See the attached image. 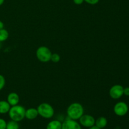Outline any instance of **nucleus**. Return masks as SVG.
<instances>
[{"label":"nucleus","mask_w":129,"mask_h":129,"mask_svg":"<svg viewBox=\"0 0 129 129\" xmlns=\"http://www.w3.org/2000/svg\"><path fill=\"white\" fill-rule=\"evenodd\" d=\"M84 107L81 103L74 102L69 105L67 108V115L68 118L78 120L84 114Z\"/></svg>","instance_id":"nucleus-1"},{"label":"nucleus","mask_w":129,"mask_h":129,"mask_svg":"<svg viewBox=\"0 0 129 129\" xmlns=\"http://www.w3.org/2000/svg\"><path fill=\"white\" fill-rule=\"evenodd\" d=\"M26 109L23 106L20 105L12 106L8 112V115L10 119L15 122H20L25 118Z\"/></svg>","instance_id":"nucleus-2"},{"label":"nucleus","mask_w":129,"mask_h":129,"mask_svg":"<svg viewBox=\"0 0 129 129\" xmlns=\"http://www.w3.org/2000/svg\"><path fill=\"white\" fill-rule=\"evenodd\" d=\"M39 115L45 119H50L54 115V109L48 103H42L37 108Z\"/></svg>","instance_id":"nucleus-3"},{"label":"nucleus","mask_w":129,"mask_h":129,"mask_svg":"<svg viewBox=\"0 0 129 129\" xmlns=\"http://www.w3.org/2000/svg\"><path fill=\"white\" fill-rule=\"evenodd\" d=\"M52 54L50 49L45 46L39 47L36 50L37 58L41 62L45 63L50 61Z\"/></svg>","instance_id":"nucleus-4"},{"label":"nucleus","mask_w":129,"mask_h":129,"mask_svg":"<svg viewBox=\"0 0 129 129\" xmlns=\"http://www.w3.org/2000/svg\"><path fill=\"white\" fill-rule=\"evenodd\" d=\"M113 112L118 117H123L126 115L128 112V106L125 102H117L113 107Z\"/></svg>","instance_id":"nucleus-5"},{"label":"nucleus","mask_w":129,"mask_h":129,"mask_svg":"<svg viewBox=\"0 0 129 129\" xmlns=\"http://www.w3.org/2000/svg\"><path fill=\"white\" fill-rule=\"evenodd\" d=\"M81 126L85 128H90L95 125L96 119L93 116L88 114H83L79 119Z\"/></svg>","instance_id":"nucleus-6"},{"label":"nucleus","mask_w":129,"mask_h":129,"mask_svg":"<svg viewBox=\"0 0 129 129\" xmlns=\"http://www.w3.org/2000/svg\"><path fill=\"white\" fill-rule=\"evenodd\" d=\"M123 89L124 88L120 84H115L110 89V96L112 99H119L123 95Z\"/></svg>","instance_id":"nucleus-7"},{"label":"nucleus","mask_w":129,"mask_h":129,"mask_svg":"<svg viewBox=\"0 0 129 129\" xmlns=\"http://www.w3.org/2000/svg\"><path fill=\"white\" fill-rule=\"evenodd\" d=\"M62 129H82V128L77 120L68 118L62 123Z\"/></svg>","instance_id":"nucleus-8"},{"label":"nucleus","mask_w":129,"mask_h":129,"mask_svg":"<svg viewBox=\"0 0 129 129\" xmlns=\"http://www.w3.org/2000/svg\"><path fill=\"white\" fill-rule=\"evenodd\" d=\"M6 101L10 105V106L12 107V106H15L18 104L19 102H20V97L17 93L12 92V93L8 94Z\"/></svg>","instance_id":"nucleus-9"},{"label":"nucleus","mask_w":129,"mask_h":129,"mask_svg":"<svg viewBox=\"0 0 129 129\" xmlns=\"http://www.w3.org/2000/svg\"><path fill=\"white\" fill-rule=\"evenodd\" d=\"M39 116V113L37 108H30L25 111V118L30 120L35 119Z\"/></svg>","instance_id":"nucleus-10"},{"label":"nucleus","mask_w":129,"mask_h":129,"mask_svg":"<svg viewBox=\"0 0 129 129\" xmlns=\"http://www.w3.org/2000/svg\"><path fill=\"white\" fill-rule=\"evenodd\" d=\"M108 123V120L104 117H100L95 120V125L98 128L103 129L105 128Z\"/></svg>","instance_id":"nucleus-11"},{"label":"nucleus","mask_w":129,"mask_h":129,"mask_svg":"<svg viewBox=\"0 0 129 129\" xmlns=\"http://www.w3.org/2000/svg\"><path fill=\"white\" fill-rule=\"evenodd\" d=\"M11 106L8 103L7 101H0V114H6L8 113Z\"/></svg>","instance_id":"nucleus-12"},{"label":"nucleus","mask_w":129,"mask_h":129,"mask_svg":"<svg viewBox=\"0 0 129 129\" xmlns=\"http://www.w3.org/2000/svg\"><path fill=\"white\" fill-rule=\"evenodd\" d=\"M46 129H62V123L57 120H52L47 125Z\"/></svg>","instance_id":"nucleus-13"},{"label":"nucleus","mask_w":129,"mask_h":129,"mask_svg":"<svg viewBox=\"0 0 129 129\" xmlns=\"http://www.w3.org/2000/svg\"><path fill=\"white\" fill-rule=\"evenodd\" d=\"M19 128H20V126H19L18 122H15L12 120L6 123V129H19Z\"/></svg>","instance_id":"nucleus-14"},{"label":"nucleus","mask_w":129,"mask_h":129,"mask_svg":"<svg viewBox=\"0 0 129 129\" xmlns=\"http://www.w3.org/2000/svg\"><path fill=\"white\" fill-rule=\"evenodd\" d=\"M9 37V33L6 29L0 30V42L6 41Z\"/></svg>","instance_id":"nucleus-15"},{"label":"nucleus","mask_w":129,"mask_h":129,"mask_svg":"<svg viewBox=\"0 0 129 129\" xmlns=\"http://www.w3.org/2000/svg\"><path fill=\"white\" fill-rule=\"evenodd\" d=\"M60 56L57 53H54V54H52L51 58H50V60L54 63H57L60 61Z\"/></svg>","instance_id":"nucleus-16"},{"label":"nucleus","mask_w":129,"mask_h":129,"mask_svg":"<svg viewBox=\"0 0 129 129\" xmlns=\"http://www.w3.org/2000/svg\"><path fill=\"white\" fill-rule=\"evenodd\" d=\"M5 83H6V81H5V77L2 74H0V91L3 89L5 86Z\"/></svg>","instance_id":"nucleus-17"},{"label":"nucleus","mask_w":129,"mask_h":129,"mask_svg":"<svg viewBox=\"0 0 129 129\" xmlns=\"http://www.w3.org/2000/svg\"><path fill=\"white\" fill-rule=\"evenodd\" d=\"M7 122L3 118H0V129H6Z\"/></svg>","instance_id":"nucleus-18"},{"label":"nucleus","mask_w":129,"mask_h":129,"mask_svg":"<svg viewBox=\"0 0 129 129\" xmlns=\"http://www.w3.org/2000/svg\"><path fill=\"white\" fill-rule=\"evenodd\" d=\"M84 2L87 3L88 4H89L91 5H94L98 3L100 0H84Z\"/></svg>","instance_id":"nucleus-19"},{"label":"nucleus","mask_w":129,"mask_h":129,"mask_svg":"<svg viewBox=\"0 0 129 129\" xmlns=\"http://www.w3.org/2000/svg\"><path fill=\"white\" fill-rule=\"evenodd\" d=\"M123 95L129 96V87H127L123 89Z\"/></svg>","instance_id":"nucleus-20"},{"label":"nucleus","mask_w":129,"mask_h":129,"mask_svg":"<svg viewBox=\"0 0 129 129\" xmlns=\"http://www.w3.org/2000/svg\"><path fill=\"white\" fill-rule=\"evenodd\" d=\"M84 0H73V2L74 3V4L77 5H80L84 3Z\"/></svg>","instance_id":"nucleus-21"},{"label":"nucleus","mask_w":129,"mask_h":129,"mask_svg":"<svg viewBox=\"0 0 129 129\" xmlns=\"http://www.w3.org/2000/svg\"><path fill=\"white\" fill-rule=\"evenodd\" d=\"M4 28V23L3 21H0V30Z\"/></svg>","instance_id":"nucleus-22"},{"label":"nucleus","mask_w":129,"mask_h":129,"mask_svg":"<svg viewBox=\"0 0 129 129\" xmlns=\"http://www.w3.org/2000/svg\"><path fill=\"white\" fill-rule=\"evenodd\" d=\"M89 129H101V128H98V127H97L96 125H94V126H93V127L89 128Z\"/></svg>","instance_id":"nucleus-23"},{"label":"nucleus","mask_w":129,"mask_h":129,"mask_svg":"<svg viewBox=\"0 0 129 129\" xmlns=\"http://www.w3.org/2000/svg\"><path fill=\"white\" fill-rule=\"evenodd\" d=\"M4 1H5V0H0V6H1L4 3Z\"/></svg>","instance_id":"nucleus-24"},{"label":"nucleus","mask_w":129,"mask_h":129,"mask_svg":"<svg viewBox=\"0 0 129 129\" xmlns=\"http://www.w3.org/2000/svg\"><path fill=\"white\" fill-rule=\"evenodd\" d=\"M1 42H0V48H1Z\"/></svg>","instance_id":"nucleus-25"}]
</instances>
